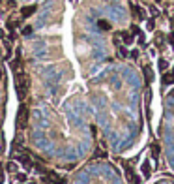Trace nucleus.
<instances>
[{
	"instance_id": "f257e3e1",
	"label": "nucleus",
	"mask_w": 174,
	"mask_h": 184,
	"mask_svg": "<svg viewBox=\"0 0 174 184\" xmlns=\"http://www.w3.org/2000/svg\"><path fill=\"white\" fill-rule=\"evenodd\" d=\"M86 98L105 147L114 156H135L146 143L140 73L126 64H107L88 81Z\"/></svg>"
},
{
	"instance_id": "f03ea898",
	"label": "nucleus",
	"mask_w": 174,
	"mask_h": 184,
	"mask_svg": "<svg viewBox=\"0 0 174 184\" xmlns=\"http://www.w3.org/2000/svg\"><path fill=\"white\" fill-rule=\"evenodd\" d=\"M30 143L51 164L79 167L95 145V126L84 90L47 98L32 109Z\"/></svg>"
},
{
	"instance_id": "7ed1b4c3",
	"label": "nucleus",
	"mask_w": 174,
	"mask_h": 184,
	"mask_svg": "<svg viewBox=\"0 0 174 184\" xmlns=\"http://www.w3.org/2000/svg\"><path fill=\"white\" fill-rule=\"evenodd\" d=\"M69 184H127L122 171L107 160L84 162L73 173Z\"/></svg>"
},
{
	"instance_id": "20e7f679",
	"label": "nucleus",
	"mask_w": 174,
	"mask_h": 184,
	"mask_svg": "<svg viewBox=\"0 0 174 184\" xmlns=\"http://www.w3.org/2000/svg\"><path fill=\"white\" fill-rule=\"evenodd\" d=\"M159 137H161V152L163 162L170 175H174V86L167 90L161 105V122H159Z\"/></svg>"
},
{
	"instance_id": "39448f33",
	"label": "nucleus",
	"mask_w": 174,
	"mask_h": 184,
	"mask_svg": "<svg viewBox=\"0 0 174 184\" xmlns=\"http://www.w3.org/2000/svg\"><path fill=\"white\" fill-rule=\"evenodd\" d=\"M148 184H174V175H161V177H156V178H152Z\"/></svg>"
},
{
	"instance_id": "423d86ee",
	"label": "nucleus",
	"mask_w": 174,
	"mask_h": 184,
	"mask_svg": "<svg viewBox=\"0 0 174 184\" xmlns=\"http://www.w3.org/2000/svg\"><path fill=\"white\" fill-rule=\"evenodd\" d=\"M22 184H39V182H22Z\"/></svg>"
}]
</instances>
